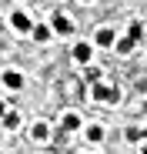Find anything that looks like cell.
I'll list each match as a JSON object with an SVG mask.
<instances>
[{
  "mask_svg": "<svg viewBox=\"0 0 147 154\" xmlns=\"http://www.w3.org/2000/svg\"><path fill=\"white\" fill-rule=\"evenodd\" d=\"M90 94H94V100H100V104H117V87H110V84H100L97 81L94 87H90Z\"/></svg>",
  "mask_w": 147,
  "mask_h": 154,
  "instance_id": "1",
  "label": "cell"
},
{
  "mask_svg": "<svg viewBox=\"0 0 147 154\" xmlns=\"http://www.w3.org/2000/svg\"><path fill=\"white\" fill-rule=\"evenodd\" d=\"M4 87L7 91H20L23 87V74L20 70H4Z\"/></svg>",
  "mask_w": 147,
  "mask_h": 154,
  "instance_id": "2",
  "label": "cell"
},
{
  "mask_svg": "<svg viewBox=\"0 0 147 154\" xmlns=\"http://www.w3.org/2000/svg\"><path fill=\"white\" fill-rule=\"evenodd\" d=\"M90 57H94V47H90V44H84V40H80V44H74V60L87 64Z\"/></svg>",
  "mask_w": 147,
  "mask_h": 154,
  "instance_id": "3",
  "label": "cell"
},
{
  "mask_svg": "<svg viewBox=\"0 0 147 154\" xmlns=\"http://www.w3.org/2000/svg\"><path fill=\"white\" fill-rule=\"evenodd\" d=\"M50 30L64 37V34H70V30H74V23H70V17H64V14H57V17H54V27H50Z\"/></svg>",
  "mask_w": 147,
  "mask_h": 154,
  "instance_id": "4",
  "label": "cell"
},
{
  "mask_svg": "<svg viewBox=\"0 0 147 154\" xmlns=\"http://www.w3.org/2000/svg\"><path fill=\"white\" fill-rule=\"evenodd\" d=\"M10 23H14L17 30H34V23H30V17H27V14H20V10H17V14L10 17Z\"/></svg>",
  "mask_w": 147,
  "mask_h": 154,
  "instance_id": "5",
  "label": "cell"
},
{
  "mask_svg": "<svg viewBox=\"0 0 147 154\" xmlns=\"http://www.w3.org/2000/svg\"><path fill=\"white\" fill-rule=\"evenodd\" d=\"M97 44H100V47H114V30L110 27H100V30H97Z\"/></svg>",
  "mask_w": 147,
  "mask_h": 154,
  "instance_id": "6",
  "label": "cell"
},
{
  "mask_svg": "<svg viewBox=\"0 0 147 154\" xmlns=\"http://www.w3.org/2000/svg\"><path fill=\"white\" fill-rule=\"evenodd\" d=\"M4 127H7V131H17V127H20V114L17 111H7L4 114Z\"/></svg>",
  "mask_w": 147,
  "mask_h": 154,
  "instance_id": "7",
  "label": "cell"
},
{
  "mask_svg": "<svg viewBox=\"0 0 147 154\" xmlns=\"http://www.w3.org/2000/svg\"><path fill=\"white\" fill-rule=\"evenodd\" d=\"M47 134H50L47 124H34V127H30V137H34V141H47Z\"/></svg>",
  "mask_w": 147,
  "mask_h": 154,
  "instance_id": "8",
  "label": "cell"
},
{
  "mask_svg": "<svg viewBox=\"0 0 147 154\" xmlns=\"http://www.w3.org/2000/svg\"><path fill=\"white\" fill-rule=\"evenodd\" d=\"M50 34H54V30H50V27H44V23H37V27H34V40H40V44H44V40H50Z\"/></svg>",
  "mask_w": 147,
  "mask_h": 154,
  "instance_id": "9",
  "label": "cell"
},
{
  "mask_svg": "<svg viewBox=\"0 0 147 154\" xmlns=\"http://www.w3.org/2000/svg\"><path fill=\"white\" fill-rule=\"evenodd\" d=\"M114 47H117V54H130V50H134V40H130V37H120Z\"/></svg>",
  "mask_w": 147,
  "mask_h": 154,
  "instance_id": "10",
  "label": "cell"
},
{
  "mask_svg": "<svg viewBox=\"0 0 147 154\" xmlns=\"http://www.w3.org/2000/svg\"><path fill=\"white\" fill-rule=\"evenodd\" d=\"M80 127V117L77 114H64V131H77Z\"/></svg>",
  "mask_w": 147,
  "mask_h": 154,
  "instance_id": "11",
  "label": "cell"
},
{
  "mask_svg": "<svg viewBox=\"0 0 147 154\" xmlns=\"http://www.w3.org/2000/svg\"><path fill=\"white\" fill-rule=\"evenodd\" d=\"M100 137H104V131H100L97 124H90V127H87V141H100Z\"/></svg>",
  "mask_w": 147,
  "mask_h": 154,
  "instance_id": "12",
  "label": "cell"
},
{
  "mask_svg": "<svg viewBox=\"0 0 147 154\" xmlns=\"http://www.w3.org/2000/svg\"><path fill=\"white\" fill-rule=\"evenodd\" d=\"M127 37H130L134 44H137V40L144 37V30H140V23H130V30H127Z\"/></svg>",
  "mask_w": 147,
  "mask_h": 154,
  "instance_id": "13",
  "label": "cell"
},
{
  "mask_svg": "<svg viewBox=\"0 0 147 154\" xmlns=\"http://www.w3.org/2000/svg\"><path fill=\"white\" fill-rule=\"evenodd\" d=\"M127 141H140V131H137V127H127Z\"/></svg>",
  "mask_w": 147,
  "mask_h": 154,
  "instance_id": "14",
  "label": "cell"
},
{
  "mask_svg": "<svg viewBox=\"0 0 147 154\" xmlns=\"http://www.w3.org/2000/svg\"><path fill=\"white\" fill-rule=\"evenodd\" d=\"M4 114H7V104H4V100H0V117H4Z\"/></svg>",
  "mask_w": 147,
  "mask_h": 154,
  "instance_id": "15",
  "label": "cell"
},
{
  "mask_svg": "<svg viewBox=\"0 0 147 154\" xmlns=\"http://www.w3.org/2000/svg\"><path fill=\"white\" fill-rule=\"evenodd\" d=\"M140 137H144V141H147V127H144V131H140Z\"/></svg>",
  "mask_w": 147,
  "mask_h": 154,
  "instance_id": "16",
  "label": "cell"
},
{
  "mask_svg": "<svg viewBox=\"0 0 147 154\" xmlns=\"http://www.w3.org/2000/svg\"><path fill=\"white\" fill-rule=\"evenodd\" d=\"M140 154H147V141H144V147H140Z\"/></svg>",
  "mask_w": 147,
  "mask_h": 154,
  "instance_id": "17",
  "label": "cell"
},
{
  "mask_svg": "<svg viewBox=\"0 0 147 154\" xmlns=\"http://www.w3.org/2000/svg\"><path fill=\"white\" fill-rule=\"evenodd\" d=\"M84 4H90V0H84Z\"/></svg>",
  "mask_w": 147,
  "mask_h": 154,
  "instance_id": "18",
  "label": "cell"
},
{
  "mask_svg": "<svg viewBox=\"0 0 147 154\" xmlns=\"http://www.w3.org/2000/svg\"><path fill=\"white\" fill-rule=\"evenodd\" d=\"M144 40H147V34H144Z\"/></svg>",
  "mask_w": 147,
  "mask_h": 154,
  "instance_id": "19",
  "label": "cell"
}]
</instances>
